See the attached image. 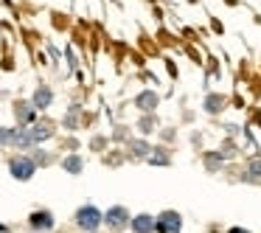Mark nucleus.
Segmentation results:
<instances>
[{
    "label": "nucleus",
    "instance_id": "1",
    "mask_svg": "<svg viewBox=\"0 0 261 233\" xmlns=\"http://www.w3.org/2000/svg\"><path fill=\"white\" fill-rule=\"evenodd\" d=\"M101 222H104V214L96 208V205H82V208L76 211V225H79L85 233H96Z\"/></svg>",
    "mask_w": 261,
    "mask_h": 233
},
{
    "label": "nucleus",
    "instance_id": "2",
    "mask_svg": "<svg viewBox=\"0 0 261 233\" xmlns=\"http://www.w3.org/2000/svg\"><path fill=\"white\" fill-rule=\"evenodd\" d=\"M34 171H37L34 160L25 158V154H14V158L9 160V174H12L14 180H20V183H29L31 177H34Z\"/></svg>",
    "mask_w": 261,
    "mask_h": 233
},
{
    "label": "nucleus",
    "instance_id": "3",
    "mask_svg": "<svg viewBox=\"0 0 261 233\" xmlns=\"http://www.w3.org/2000/svg\"><path fill=\"white\" fill-rule=\"evenodd\" d=\"M154 230L158 233H180L182 230V216L177 211H163L154 219Z\"/></svg>",
    "mask_w": 261,
    "mask_h": 233
},
{
    "label": "nucleus",
    "instance_id": "4",
    "mask_svg": "<svg viewBox=\"0 0 261 233\" xmlns=\"http://www.w3.org/2000/svg\"><path fill=\"white\" fill-rule=\"evenodd\" d=\"M129 211L124 208V205H113V208L104 214V225L113 227V230H121V227H126V222H129Z\"/></svg>",
    "mask_w": 261,
    "mask_h": 233
},
{
    "label": "nucleus",
    "instance_id": "5",
    "mask_svg": "<svg viewBox=\"0 0 261 233\" xmlns=\"http://www.w3.org/2000/svg\"><path fill=\"white\" fill-rule=\"evenodd\" d=\"M9 143H12L14 149H31L34 146V138H31L29 126H14V130L9 132Z\"/></svg>",
    "mask_w": 261,
    "mask_h": 233
},
{
    "label": "nucleus",
    "instance_id": "6",
    "mask_svg": "<svg viewBox=\"0 0 261 233\" xmlns=\"http://www.w3.org/2000/svg\"><path fill=\"white\" fill-rule=\"evenodd\" d=\"M54 104V90L48 85H37L34 96H31V107L34 110H48Z\"/></svg>",
    "mask_w": 261,
    "mask_h": 233
},
{
    "label": "nucleus",
    "instance_id": "7",
    "mask_svg": "<svg viewBox=\"0 0 261 233\" xmlns=\"http://www.w3.org/2000/svg\"><path fill=\"white\" fill-rule=\"evenodd\" d=\"M158 104H160V96L154 90H143V93H138V98H135V107L141 110L143 115L154 113V110H158Z\"/></svg>",
    "mask_w": 261,
    "mask_h": 233
},
{
    "label": "nucleus",
    "instance_id": "8",
    "mask_svg": "<svg viewBox=\"0 0 261 233\" xmlns=\"http://www.w3.org/2000/svg\"><path fill=\"white\" fill-rule=\"evenodd\" d=\"M14 115H17L20 126H31L37 118V110L31 107V101H14Z\"/></svg>",
    "mask_w": 261,
    "mask_h": 233
},
{
    "label": "nucleus",
    "instance_id": "9",
    "mask_svg": "<svg viewBox=\"0 0 261 233\" xmlns=\"http://www.w3.org/2000/svg\"><path fill=\"white\" fill-rule=\"evenodd\" d=\"M29 225L34 227V230H51L54 227V214L51 211H34V214L29 216Z\"/></svg>",
    "mask_w": 261,
    "mask_h": 233
},
{
    "label": "nucleus",
    "instance_id": "10",
    "mask_svg": "<svg viewBox=\"0 0 261 233\" xmlns=\"http://www.w3.org/2000/svg\"><path fill=\"white\" fill-rule=\"evenodd\" d=\"M132 233H154V216L152 214H138L129 219Z\"/></svg>",
    "mask_w": 261,
    "mask_h": 233
},
{
    "label": "nucleus",
    "instance_id": "11",
    "mask_svg": "<svg viewBox=\"0 0 261 233\" xmlns=\"http://www.w3.org/2000/svg\"><path fill=\"white\" fill-rule=\"evenodd\" d=\"M225 104H227V96H222V93H208L205 96V113H222L225 110Z\"/></svg>",
    "mask_w": 261,
    "mask_h": 233
},
{
    "label": "nucleus",
    "instance_id": "12",
    "mask_svg": "<svg viewBox=\"0 0 261 233\" xmlns=\"http://www.w3.org/2000/svg\"><path fill=\"white\" fill-rule=\"evenodd\" d=\"M146 160H149V166H169V163H171L166 146H152V152L146 154Z\"/></svg>",
    "mask_w": 261,
    "mask_h": 233
},
{
    "label": "nucleus",
    "instance_id": "13",
    "mask_svg": "<svg viewBox=\"0 0 261 233\" xmlns=\"http://www.w3.org/2000/svg\"><path fill=\"white\" fill-rule=\"evenodd\" d=\"M29 132H31V138H34V143H42V141H48V138L54 135V126L51 124H34V126H29Z\"/></svg>",
    "mask_w": 261,
    "mask_h": 233
},
{
    "label": "nucleus",
    "instance_id": "14",
    "mask_svg": "<svg viewBox=\"0 0 261 233\" xmlns=\"http://www.w3.org/2000/svg\"><path fill=\"white\" fill-rule=\"evenodd\" d=\"M62 169L68 171V174H82V169H85V160H82L79 154H68V158L62 160Z\"/></svg>",
    "mask_w": 261,
    "mask_h": 233
},
{
    "label": "nucleus",
    "instance_id": "15",
    "mask_svg": "<svg viewBox=\"0 0 261 233\" xmlns=\"http://www.w3.org/2000/svg\"><path fill=\"white\" fill-rule=\"evenodd\" d=\"M138 130L143 132V135H152L154 130H158V118H154V113H146L141 121H138Z\"/></svg>",
    "mask_w": 261,
    "mask_h": 233
},
{
    "label": "nucleus",
    "instance_id": "16",
    "mask_svg": "<svg viewBox=\"0 0 261 233\" xmlns=\"http://www.w3.org/2000/svg\"><path fill=\"white\" fill-rule=\"evenodd\" d=\"M129 152L135 154V158H146V154L152 152V146H149L146 141H129Z\"/></svg>",
    "mask_w": 261,
    "mask_h": 233
},
{
    "label": "nucleus",
    "instance_id": "17",
    "mask_svg": "<svg viewBox=\"0 0 261 233\" xmlns=\"http://www.w3.org/2000/svg\"><path fill=\"white\" fill-rule=\"evenodd\" d=\"M205 169L208 171H216V169H222V158H219V152H208L205 154Z\"/></svg>",
    "mask_w": 261,
    "mask_h": 233
},
{
    "label": "nucleus",
    "instance_id": "18",
    "mask_svg": "<svg viewBox=\"0 0 261 233\" xmlns=\"http://www.w3.org/2000/svg\"><path fill=\"white\" fill-rule=\"evenodd\" d=\"M247 171H250V180H261V158H253V160H250V163H247Z\"/></svg>",
    "mask_w": 261,
    "mask_h": 233
},
{
    "label": "nucleus",
    "instance_id": "19",
    "mask_svg": "<svg viewBox=\"0 0 261 233\" xmlns=\"http://www.w3.org/2000/svg\"><path fill=\"white\" fill-rule=\"evenodd\" d=\"M236 154V146H233V141H225V146H222L219 158H233Z\"/></svg>",
    "mask_w": 261,
    "mask_h": 233
},
{
    "label": "nucleus",
    "instance_id": "20",
    "mask_svg": "<svg viewBox=\"0 0 261 233\" xmlns=\"http://www.w3.org/2000/svg\"><path fill=\"white\" fill-rule=\"evenodd\" d=\"M9 132H12V130H6V126H0V146H6V143H9Z\"/></svg>",
    "mask_w": 261,
    "mask_h": 233
},
{
    "label": "nucleus",
    "instance_id": "21",
    "mask_svg": "<svg viewBox=\"0 0 261 233\" xmlns=\"http://www.w3.org/2000/svg\"><path fill=\"white\" fill-rule=\"evenodd\" d=\"M68 65H70V68H76V57H73V51H68Z\"/></svg>",
    "mask_w": 261,
    "mask_h": 233
},
{
    "label": "nucleus",
    "instance_id": "22",
    "mask_svg": "<svg viewBox=\"0 0 261 233\" xmlns=\"http://www.w3.org/2000/svg\"><path fill=\"white\" fill-rule=\"evenodd\" d=\"M227 233H250V230H247V227H230Z\"/></svg>",
    "mask_w": 261,
    "mask_h": 233
}]
</instances>
